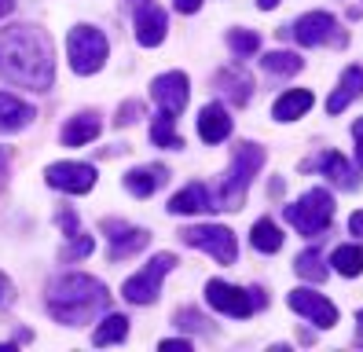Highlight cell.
Instances as JSON below:
<instances>
[{
	"mask_svg": "<svg viewBox=\"0 0 363 352\" xmlns=\"http://www.w3.org/2000/svg\"><path fill=\"white\" fill-rule=\"evenodd\" d=\"M169 33V15L158 4H143L136 8V40L143 48H158Z\"/></svg>",
	"mask_w": 363,
	"mask_h": 352,
	"instance_id": "5bb4252c",
	"label": "cell"
},
{
	"mask_svg": "<svg viewBox=\"0 0 363 352\" xmlns=\"http://www.w3.org/2000/svg\"><path fill=\"white\" fill-rule=\"evenodd\" d=\"M330 264H334L337 275L356 279V275L363 272V250H359V246H337V250L330 253Z\"/></svg>",
	"mask_w": 363,
	"mask_h": 352,
	"instance_id": "4316f807",
	"label": "cell"
},
{
	"mask_svg": "<svg viewBox=\"0 0 363 352\" xmlns=\"http://www.w3.org/2000/svg\"><path fill=\"white\" fill-rule=\"evenodd\" d=\"M0 77L11 84L48 92L55 81V44L40 26L0 30Z\"/></svg>",
	"mask_w": 363,
	"mask_h": 352,
	"instance_id": "6da1fadb",
	"label": "cell"
},
{
	"mask_svg": "<svg viewBox=\"0 0 363 352\" xmlns=\"http://www.w3.org/2000/svg\"><path fill=\"white\" fill-rule=\"evenodd\" d=\"M286 304L294 308L297 316H305L308 323H315V326H334L337 323V308L323 297V294H315V290H290V297H286Z\"/></svg>",
	"mask_w": 363,
	"mask_h": 352,
	"instance_id": "7c38bea8",
	"label": "cell"
},
{
	"mask_svg": "<svg viewBox=\"0 0 363 352\" xmlns=\"http://www.w3.org/2000/svg\"><path fill=\"white\" fill-rule=\"evenodd\" d=\"M261 66L268 74H275V77H290V74H297L301 70V55H294V52H268L264 59H261Z\"/></svg>",
	"mask_w": 363,
	"mask_h": 352,
	"instance_id": "f1b7e54d",
	"label": "cell"
},
{
	"mask_svg": "<svg viewBox=\"0 0 363 352\" xmlns=\"http://www.w3.org/2000/svg\"><path fill=\"white\" fill-rule=\"evenodd\" d=\"M129 4H133V8H143V4H151V0H129Z\"/></svg>",
	"mask_w": 363,
	"mask_h": 352,
	"instance_id": "7bdbcfd3",
	"label": "cell"
},
{
	"mask_svg": "<svg viewBox=\"0 0 363 352\" xmlns=\"http://www.w3.org/2000/svg\"><path fill=\"white\" fill-rule=\"evenodd\" d=\"M206 301H209V308H217V312H224L231 319H246V316L257 312V308L268 304L264 290H242V286H231L224 279L206 282Z\"/></svg>",
	"mask_w": 363,
	"mask_h": 352,
	"instance_id": "5b68a950",
	"label": "cell"
},
{
	"mask_svg": "<svg viewBox=\"0 0 363 352\" xmlns=\"http://www.w3.org/2000/svg\"><path fill=\"white\" fill-rule=\"evenodd\" d=\"M92 253V235H81V238H70L67 242V246H62V260H84V257H89Z\"/></svg>",
	"mask_w": 363,
	"mask_h": 352,
	"instance_id": "4dcf8cb0",
	"label": "cell"
},
{
	"mask_svg": "<svg viewBox=\"0 0 363 352\" xmlns=\"http://www.w3.org/2000/svg\"><path fill=\"white\" fill-rule=\"evenodd\" d=\"M195 125H199V136H202L206 143H220V140L231 136V118H228V110H224L220 103H206V106L199 110Z\"/></svg>",
	"mask_w": 363,
	"mask_h": 352,
	"instance_id": "9a60e30c",
	"label": "cell"
},
{
	"mask_svg": "<svg viewBox=\"0 0 363 352\" xmlns=\"http://www.w3.org/2000/svg\"><path fill=\"white\" fill-rule=\"evenodd\" d=\"M162 352H191V341L187 338H173V341H162Z\"/></svg>",
	"mask_w": 363,
	"mask_h": 352,
	"instance_id": "e575fe53",
	"label": "cell"
},
{
	"mask_svg": "<svg viewBox=\"0 0 363 352\" xmlns=\"http://www.w3.org/2000/svg\"><path fill=\"white\" fill-rule=\"evenodd\" d=\"M11 8H15V0H0V18L11 15Z\"/></svg>",
	"mask_w": 363,
	"mask_h": 352,
	"instance_id": "60d3db41",
	"label": "cell"
},
{
	"mask_svg": "<svg viewBox=\"0 0 363 352\" xmlns=\"http://www.w3.org/2000/svg\"><path fill=\"white\" fill-rule=\"evenodd\" d=\"M294 40L305 48H319V44H349V33L337 30V18L327 11H308L294 22Z\"/></svg>",
	"mask_w": 363,
	"mask_h": 352,
	"instance_id": "9c48e42d",
	"label": "cell"
},
{
	"mask_svg": "<svg viewBox=\"0 0 363 352\" xmlns=\"http://www.w3.org/2000/svg\"><path fill=\"white\" fill-rule=\"evenodd\" d=\"M151 140H155V147H165V150H177V147H184L180 132H177V114H169V110H162V114L151 121Z\"/></svg>",
	"mask_w": 363,
	"mask_h": 352,
	"instance_id": "484cf974",
	"label": "cell"
},
{
	"mask_svg": "<svg viewBox=\"0 0 363 352\" xmlns=\"http://www.w3.org/2000/svg\"><path fill=\"white\" fill-rule=\"evenodd\" d=\"M217 84H220V92H228V99L235 103V106H246L250 103V88H253V81L242 74V70H220L217 74Z\"/></svg>",
	"mask_w": 363,
	"mask_h": 352,
	"instance_id": "d4e9b609",
	"label": "cell"
},
{
	"mask_svg": "<svg viewBox=\"0 0 363 352\" xmlns=\"http://www.w3.org/2000/svg\"><path fill=\"white\" fill-rule=\"evenodd\" d=\"M136 114H143V103H140V99H129V103L118 110V125H133Z\"/></svg>",
	"mask_w": 363,
	"mask_h": 352,
	"instance_id": "d6a6232c",
	"label": "cell"
},
{
	"mask_svg": "<svg viewBox=\"0 0 363 352\" xmlns=\"http://www.w3.org/2000/svg\"><path fill=\"white\" fill-rule=\"evenodd\" d=\"M177 4V11H184V15H195L199 8H202V0H173Z\"/></svg>",
	"mask_w": 363,
	"mask_h": 352,
	"instance_id": "74e56055",
	"label": "cell"
},
{
	"mask_svg": "<svg viewBox=\"0 0 363 352\" xmlns=\"http://www.w3.org/2000/svg\"><path fill=\"white\" fill-rule=\"evenodd\" d=\"M283 213H286V224H294L301 235L319 238L334 220V194L327 187H312V191H305L301 198H297L294 206H283Z\"/></svg>",
	"mask_w": 363,
	"mask_h": 352,
	"instance_id": "277c9868",
	"label": "cell"
},
{
	"mask_svg": "<svg viewBox=\"0 0 363 352\" xmlns=\"http://www.w3.org/2000/svg\"><path fill=\"white\" fill-rule=\"evenodd\" d=\"M352 140H356V158H359V165H363V118L352 125Z\"/></svg>",
	"mask_w": 363,
	"mask_h": 352,
	"instance_id": "8d00e7d4",
	"label": "cell"
},
{
	"mask_svg": "<svg viewBox=\"0 0 363 352\" xmlns=\"http://www.w3.org/2000/svg\"><path fill=\"white\" fill-rule=\"evenodd\" d=\"M275 4H279V0H257V8H261V11H272Z\"/></svg>",
	"mask_w": 363,
	"mask_h": 352,
	"instance_id": "b9f144b4",
	"label": "cell"
},
{
	"mask_svg": "<svg viewBox=\"0 0 363 352\" xmlns=\"http://www.w3.org/2000/svg\"><path fill=\"white\" fill-rule=\"evenodd\" d=\"M125 338H129V319H125L121 312H103L92 341L96 345H121Z\"/></svg>",
	"mask_w": 363,
	"mask_h": 352,
	"instance_id": "cb8c5ba5",
	"label": "cell"
},
{
	"mask_svg": "<svg viewBox=\"0 0 363 352\" xmlns=\"http://www.w3.org/2000/svg\"><path fill=\"white\" fill-rule=\"evenodd\" d=\"M308 106H312V92H308V88H286V92L275 99L272 118L275 121H297L301 114H308Z\"/></svg>",
	"mask_w": 363,
	"mask_h": 352,
	"instance_id": "44dd1931",
	"label": "cell"
},
{
	"mask_svg": "<svg viewBox=\"0 0 363 352\" xmlns=\"http://www.w3.org/2000/svg\"><path fill=\"white\" fill-rule=\"evenodd\" d=\"M177 268V257L173 253H155L151 264H143V268L136 275L125 279L121 286V297L129 304H155L158 294H162V279Z\"/></svg>",
	"mask_w": 363,
	"mask_h": 352,
	"instance_id": "8992f818",
	"label": "cell"
},
{
	"mask_svg": "<svg viewBox=\"0 0 363 352\" xmlns=\"http://www.w3.org/2000/svg\"><path fill=\"white\" fill-rule=\"evenodd\" d=\"M264 165V147L257 143H239L231 154V169L224 176V184H220V206L217 209H242L246 202V191L253 184V176L261 172Z\"/></svg>",
	"mask_w": 363,
	"mask_h": 352,
	"instance_id": "3957f363",
	"label": "cell"
},
{
	"mask_svg": "<svg viewBox=\"0 0 363 352\" xmlns=\"http://www.w3.org/2000/svg\"><path fill=\"white\" fill-rule=\"evenodd\" d=\"M33 114H37V110L30 103H23V99L11 96V92H0V128H4V132H15V128L30 125Z\"/></svg>",
	"mask_w": 363,
	"mask_h": 352,
	"instance_id": "7402d4cb",
	"label": "cell"
},
{
	"mask_svg": "<svg viewBox=\"0 0 363 352\" xmlns=\"http://www.w3.org/2000/svg\"><path fill=\"white\" fill-rule=\"evenodd\" d=\"M184 246H195V250H206L209 257H217L220 264H235L239 260V242L235 235L220 224H191V228H180L177 231Z\"/></svg>",
	"mask_w": 363,
	"mask_h": 352,
	"instance_id": "ba28073f",
	"label": "cell"
},
{
	"mask_svg": "<svg viewBox=\"0 0 363 352\" xmlns=\"http://www.w3.org/2000/svg\"><path fill=\"white\" fill-rule=\"evenodd\" d=\"M363 96V70L359 66H349L345 74H341V81H337V88L330 92V99H327V114H341L349 103H356Z\"/></svg>",
	"mask_w": 363,
	"mask_h": 352,
	"instance_id": "e0dca14e",
	"label": "cell"
},
{
	"mask_svg": "<svg viewBox=\"0 0 363 352\" xmlns=\"http://www.w3.org/2000/svg\"><path fill=\"white\" fill-rule=\"evenodd\" d=\"M228 44H231V52L239 55V59H246V55H257L261 52V33L257 30H228Z\"/></svg>",
	"mask_w": 363,
	"mask_h": 352,
	"instance_id": "f546056e",
	"label": "cell"
},
{
	"mask_svg": "<svg viewBox=\"0 0 363 352\" xmlns=\"http://www.w3.org/2000/svg\"><path fill=\"white\" fill-rule=\"evenodd\" d=\"M356 345L363 348V312H356Z\"/></svg>",
	"mask_w": 363,
	"mask_h": 352,
	"instance_id": "ab89813d",
	"label": "cell"
},
{
	"mask_svg": "<svg viewBox=\"0 0 363 352\" xmlns=\"http://www.w3.org/2000/svg\"><path fill=\"white\" fill-rule=\"evenodd\" d=\"M349 231H352V235H363V209L349 216Z\"/></svg>",
	"mask_w": 363,
	"mask_h": 352,
	"instance_id": "f35d334b",
	"label": "cell"
},
{
	"mask_svg": "<svg viewBox=\"0 0 363 352\" xmlns=\"http://www.w3.org/2000/svg\"><path fill=\"white\" fill-rule=\"evenodd\" d=\"M151 96L162 110H169V114H180V110L187 106V74L180 70H169V74H158L151 81Z\"/></svg>",
	"mask_w": 363,
	"mask_h": 352,
	"instance_id": "4fadbf2b",
	"label": "cell"
},
{
	"mask_svg": "<svg viewBox=\"0 0 363 352\" xmlns=\"http://www.w3.org/2000/svg\"><path fill=\"white\" fill-rule=\"evenodd\" d=\"M209 209H217V206H213V198H209V191L202 184H187L184 191H177L173 198H169V213H180V216L209 213Z\"/></svg>",
	"mask_w": 363,
	"mask_h": 352,
	"instance_id": "ffe728a7",
	"label": "cell"
},
{
	"mask_svg": "<svg viewBox=\"0 0 363 352\" xmlns=\"http://www.w3.org/2000/svg\"><path fill=\"white\" fill-rule=\"evenodd\" d=\"M308 165H315V169H323L330 180L337 184V187H345V191H356L359 187V176H356V169L349 165V158L345 154H337V150H327V154H319L315 162H308Z\"/></svg>",
	"mask_w": 363,
	"mask_h": 352,
	"instance_id": "ac0fdd59",
	"label": "cell"
},
{
	"mask_svg": "<svg viewBox=\"0 0 363 352\" xmlns=\"http://www.w3.org/2000/svg\"><path fill=\"white\" fill-rule=\"evenodd\" d=\"M8 162H11V150L0 147V191H4V184H8Z\"/></svg>",
	"mask_w": 363,
	"mask_h": 352,
	"instance_id": "d590c367",
	"label": "cell"
},
{
	"mask_svg": "<svg viewBox=\"0 0 363 352\" xmlns=\"http://www.w3.org/2000/svg\"><path fill=\"white\" fill-rule=\"evenodd\" d=\"M250 242H253V250H257V253H279L283 250V231H279L275 220L261 216L257 224H253V231H250Z\"/></svg>",
	"mask_w": 363,
	"mask_h": 352,
	"instance_id": "603a6c76",
	"label": "cell"
},
{
	"mask_svg": "<svg viewBox=\"0 0 363 352\" xmlns=\"http://www.w3.org/2000/svg\"><path fill=\"white\" fill-rule=\"evenodd\" d=\"M111 308V290L92 275H62L48 286V312L62 326H81Z\"/></svg>",
	"mask_w": 363,
	"mask_h": 352,
	"instance_id": "7a4b0ae2",
	"label": "cell"
},
{
	"mask_svg": "<svg viewBox=\"0 0 363 352\" xmlns=\"http://www.w3.org/2000/svg\"><path fill=\"white\" fill-rule=\"evenodd\" d=\"M45 180H48V187H55V191L89 194V191L96 187V165H89V162H55V165H48Z\"/></svg>",
	"mask_w": 363,
	"mask_h": 352,
	"instance_id": "30bf717a",
	"label": "cell"
},
{
	"mask_svg": "<svg viewBox=\"0 0 363 352\" xmlns=\"http://www.w3.org/2000/svg\"><path fill=\"white\" fill-rule=\"evenodd\" d=\"M103 231H106V257L111 260H125L140 253L147 242H151V231L147 228H133L125 220H103Z\"/></svg>",
	"mask_w": 363,
	"mask_h": 352,
	"instance_id": "8fae6325",
	"label": "cell"
},
{
	"mask_svg": "<svg viewBox=\"0 0 363 352\" xmlns=\"http://www.w3.org/2000/svg\"><path fill=\"white\" fill-rule=\"evenodd\" d=\"M67 52H70L74 74L89 77V74H99V70H103L111 44H106L103 30H96V26H74V30H70V40H67Z\"/></svg>",
	"mask_w": 363,
	"mask_h": 352,
	"instance_id": "52a82bcc",
	"label": "cell"
},
{
	"mask_svg": "<svg viewBox=\"0 0 363 352\" xmlns=\"http://www.w3.org/2000/svg\"><path fill=\"white\" fill-rule=\"evenodd\" d=\"M55 220H59V228L67 231V242H70V238H81V235H84V231H81V224H77V216H74V209H62V213H59Z\"/></svg>",
	"mask_w": 363,
	"mask_h": 352,
	"instance_id": "1f68e13d",
	"label": "cell"
},
{
	"mask_svg": "<svg viewBox=\"0 0 363 352\" xmlns=\"http://www.w3.org/2000/svg\"><path fill=\"white\" fill-rule=\"evenodd\" d=\"M294 272L301 279H308V282H323L327 279V264H323V257H319V250H305V253H297Z\"/></svg>",
	"mask_w": 363,
	"mask_h": 352,
	"instance_id": "83f0119b",
	"label": "cell"
},
{
	"mask_svg": "<svg viewBox=\"0 0 363 352\" xmlns=\"http://www.w3.org/2000/svg\"><path fill=\"white\" fill-rule=\"evenodd\" d=\"M165 180H169V169L165 165H136V169L125 172V191L136 194V198H151Z\"/></svg>",
	"mask_w": 363,
	"mask_h": 352,
	"instance_id": "2e32d148",
	"label": "cell"
},
{
	"mask_svg": "<svg viewBox=\"0 0 363 352\" xmlns=\"http://www.w3.org/2000/svg\"><path fill=\"white\" fill-rule=\"evenodd\" d=\"M99 128H103L99 114H96V110H84V114L67 121V128H62V143H67V147H84V143H92L99 136Z\"/></svg>",
	"mask_w": 363,
	"mask_h": 352,
	"instance_id": "d6986e66",
	"label": "cell"
},
{
	"mask_svg": "<svg viewBox=\"0 0 363 352\" xmlns=\"http://www.w3.org/2000/svg\"><path fill=\"white\" fill-rule=\"evenodd\" d=\"M11 301H15V286H11V279L4 272H0V308L11 304Z\"/></svg>",
	"mask_w": 363,
	"mask_h": 352,
	"instance_id": "836d02e7",
	"label": "cell"
}]
</instances>
